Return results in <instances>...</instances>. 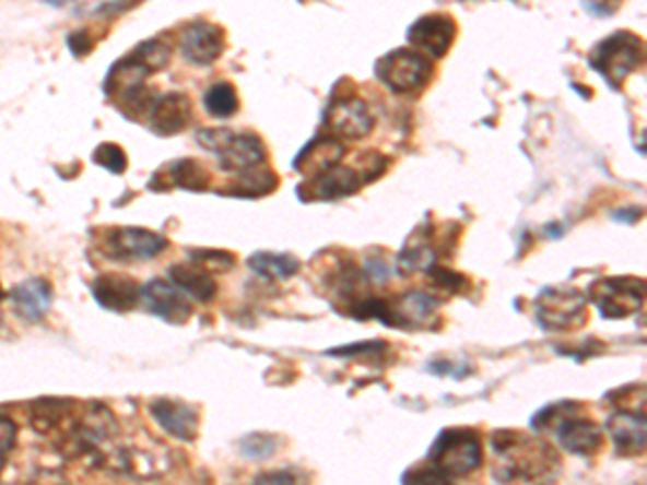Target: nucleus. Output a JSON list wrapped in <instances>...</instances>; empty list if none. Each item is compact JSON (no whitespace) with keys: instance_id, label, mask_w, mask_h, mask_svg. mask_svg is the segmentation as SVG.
Wrapping results in <instances>:
<instances>
[{"instance_id":"1","label":"nucleus","mask_w":647,"mask_h":485,"mask_svg":"<svg viewBox=\"0 0 647 485\" xmlns=\"http://www.w3.org/2000/svg\"><path fill=\"white\" fill-rule=\"evenodd\" d=\"M492 451L501 458L494 477L503 485H553L562 473L557 451L522 431H494L490 438Z\"/></svg>"},{"instance_id":"2","label":"nucleus","mask_w":647,"mask_h":485,"mask_svg":"<svg viewBox=\"0 0 647 485\" xmlns=\"http://www.w3.org/2000/svg\"><path fill=\"white\" fill-rule=\"evenodd\" d=\"M580 410L583 404L576 402L546 405L533 416L531 425L538 431L553 427L557 442L572 456H596L604 447V429L596 421L583 416Z\"/></svg>"},{"instance_id":"3","label":"nucleus","mask_w":647,"mask_h":485,"mask_svg":"<svg viewBox=\"0 0 647 485\" xmlns=\"http://www.w3.org/2000/svg\"><path fill=\"white\" fill-rule=\"evenodd\" d=\"M427 460L432 469L447 477H462L478 471L484 462V445L471 427L443 429L430 447Z\"/></svg>"},{"instance_id":"4","label":"nucleus","mask_w":647,"mask_h":485,"mask_svg":"<svg viewBox=\"0 0 647 485\" xmlns=\"http://www.w3.org/2000/svg\"><path fill=\"white\" fill-rule=\"evenodd\" d=\"M589 66L613 91H620L626 76L644 66V39L631 31H617L596 44L589 52Z\"/></svg>"},{"instance_id":"5","label":"nucleus","mask_w":647,"mask_h":485,"mask_svg":"<svg viewBox=\"0 0 647 485\" xmlns=\"http://www.w3.org/2000/svg\"><path fill=\"white\" fill-rule=\"evenodd\" d=\"M197 143L216 154L219 164L227 173H244L257 166H266L268 147L261 137L252 132H232L225 128H210L197 132Z\"/></svg>"},{"instance_id":"6","label":"nucleus","mask_w":647,"mask_h":485,"mask_svg":"<svg viewBox=\"0 0 647 485\" xmlns=\"http://www.w3.org/2000/svg\"><path fill=\"white\" fill-rule=\"evenodd\" d=\"M376 76L393 93L414 95L432 81L434 63L416 50L398 48L376 63Z\"/></svg>"},{"instance_id":"7","label":"nucleus","mask_w":647,"mask_h":485,"mask_svg":"<svg viewBox=\"0 0 647 485\" xmlns=\"http://www.w3.org/2000/svg\"><path fill=\"white\" fill-rule=\"evenodd\" d=\"M587 298L566 285L544 287L536 298V322L546 332H569L587 322Z\"/></svg>"},{"instance_id":"8","label":"nucleus","mask_w":647,"mask_h":485,"mask_svg":"<svg viewBox=\"0 0 647 485\" xmlns=\"http://www.w3.org/2000/svg\"><path fill=\"white\" fill-rule=\"evenodd\" d=\"M646 283L637 276H609L589 285L587 296L607 320H622L637 314L644 305Z\"/></svg>"},{"instance_id":"9","label":"nucleus","mask_w":647,"mask_h":485,"mask_svg":"<svg viewBox=\"0 0 647 485\" xmlns=\"http://www.w3.org/2000/svg\"><path fill=\"white\" fill-rule=\"evenodd\" d=\"M102 252L115 261H145L162 255L168 248V240L150 229L117 227L104 234Z\"/></svg>"},{"instance_id":"10","label":"nucleus","mask_w":647,"mask_h":485,"mask_svg":"<svg viewBox=\"0 0 647 485\" xmlns=\"http://www.w3.org/2000/svg\"><path fill=\"white\" fill-rule=\"evenodd\" d=\"M326 128L337 141H358L372 134L374 115L361 97L341 95L326 108Z\"/></svg>"},{"instance_id":"11","label":"nucleus","mask_w":647,"mask_h":485,"mask_svg":"<svg viewBox=\"0 0 647 485\" xmlns=\"http://www.w3.org/2000/svg\"><path fill=\"white\" fill-rule=\"evenodd\" d=\"M458 35V24L447 13H427L421 15L410 28H408V44L423 57L443 59L449 48L454 46Z\"/></svg>"},{"instance_id":"12","label":"nucleus","mask_w":647,"mask_h":485,"mask_svg":"<svg viewBox=\"0 0 647 485\" xmlns=\"http://www.w3.org/2000/svg\"><path fill=\"white\" fill-rule=\"evenodd\" d=\"M363 186L365 181L356 168L337 164L316 177L305 179L298 186V197H303V201H337L356 194Z\"/></svg>"},{"instance_id":"13","label":"nucleus","mask_w":647,"mask_h":485,"mask_svg":"<svg viewBox=\"0 0 647 485\" xmlns=\"http://www.w3.org/2000/svg\"><path fill=\"white\" fill-rule=\"evenodd\" d=\"M227 48V33L214 22H195L181 35V52L195 66L216 63Z\"/></svg>"},{"instance_id":"14","label":"nucleus","mask_w":647,"mask_h":485,"mask_svg":"<svg viewBox=\"0 0 647 485\" xmlns=\"http://www.w3.org/2000/svg\"><path fill=\"white\" fill-rule=\"evenodd\" d=\"M141 298L148 311L161 318L162 322L181 326L192 318V305L186 298V294L164 279H152L141 289Z\"/></svg>"},{"instance_id":"15","label":"nucleus","mask_w":647,"mask_h":485,"mask_svg":"<svg viewBox=\"0 0 647 485\" xmlns=\"http://www.w3.org/2000/svg\"><path fill=\"white\" fill-rule=\"evenodd\" d=\"M141 289L143 287L132 276L119 272L99 274L91 285L95 303L113 314L132 311L141 300Z\"/></svg>"},{"instance_id":"16","label":"nucleus","mask_w":647,"mask_h":485,"mask_svg":"<svg viewBox=\"0 0 647 485\" xmlns=\"http://www.w3.org/2000/svg\"><path fill=\"white\" fill-rule=\"evenodd\" d=\"M602 429L611 436L617 456L635 458L646 451V416H644V412L620 410L607 418Z\"/></svg>"},{"instance_id":"17","label":"nucleus","mask_w":647,"mask_h":485,"mask_svg":"<svg viewBox=\"0 0 647 485\" xmlns=\"http://www.w3.org/2000/svg\"><path fill=\"white\" fill-rule=\"evenodd\" d=\"M152 418L162 429L181 442H192L199 434V410L195 405L161 398L150 405Z\"/></svg>"},{"instance_id":"18","label":"nucleus","mask_w":647,"mask_h":485,"mask_svg":"<svg viewBox=\"0 0 647 485\" xmlns=\"http://www.w3.org/2000/svg\"><path fill=\"white\" fill-rule=\"evenodd\" d=\"M152 130L161 137H173L192 121V99L186 93H166L152 106Z\"/></svg>"},{"instance_id":"19","label":"nucleus","mask_w":647,"mask_h":485,"mask_svg":"<svg viewBox=\"0 0 647 485\" xmlns=\"http://www.w3.org/2000/svg\"><path fill=\"white\" fill-rule=\"evenodd\" d=\"M345 154V145L337 139H332L330 134H318L314 141H309L301 154L296 156V161L292 162V166L305 175L307 179L309 177H316L324 170L341 164V158Z\"/></svg>"},{"instance_id":"20","label":"nucleus","mask_w":647,"mask_h":485,"mask_svg":"<svg viewBox=\"0 0 647 485\" xmlns=\"http://www.w3.org/2000/svg\"><path fill=\"white\" fill-rule=\"evenodd\" d=\"M168 279L179 292H184L186 296H190L197 303H212L219 294V285L212 279V274L192 261L190 263H173L168 268Z\"/></svg>"},{"instance_id":"21","label":"nucleus","mask_w":647,"mask_h":485,"mask_svg":"<svg viewBox=\"0 0 647 485\" xmlns=\"http://www.w3.org/2000/svg\"><path fill=\"white\" fill-rule=\"evenodd\" d=\"M11 300L24 320L39 322L52 305V287L46 279H28L11 292Z\"/></svg>"},{"instance_id":"22","label":"nucleus","mask_w":647,"mask_h":485,"mask_svg":"<svg viewBox=\"0 0 647 485\" xmlns=\"http://www.w3.org/2000/svg\"><path fill=\"white\" fill-rule=\"evenodd\" d=\"M166 170H168V175H164V173L154 175L158 179H166L162 184L161 190L175 186V188H184V190H190V192H203L212 184L210 170L201 162L192 161V158L173 162V164L166 166Z\"/></svg>"},{"instance_id":"23","label":"nucleus","mask_w":647,"mask_h":485,"mask_svg":"<svg viewBox=\"0 0 647 485\" xmlns=\"http://www.w3.org/2000/svg\"><path fill=\"white\" fill-rule=\"evenodd\" d=\"M246 265L261 279L266 281H285L294 274H298L301 270V261L298 257L290 255V252H270V250H261L248 257Z\"/></svg>"},{"instance_id":"24","label":"nucleus","mask_w":647,"mask_h":485,"mask_svg":"<svg viewBox=\"0 0 647 485\" xmlns=\"http://www.w3.org/2000/svg\"><path fill=\"white\" fill-rule=\"evenodd\" d=\"M279 186V177L268 166H257L250 170L238 173V179L223 190V194L244 197V199H257L270 194Z\"/></svg>"},{"instance_id":"25","label":"nucleus","mask_w":647,"mask_h":485,"mask_svg":"<svg viewBox=\"0 0 647 485\" xmlns=\"http://www.w3.org/2000/svg\"><path fill=\"white\" fill-rule=\"evenodd\" d=\"M205 110L216 119H230L240 110V97L232 82H216L203 95Z\"/></svg>"},{"instance_id":"26","label":"nucleus","mask_w":647,"mask_h":485,"mask_svg":"<svg viewBox=\"0 0 647 485\" xmlns=\"http://www.w3.org/2000/svg\"><path fill=\"white\" fill-rule=\"evenodd\" d=\"M132 57L143 66V68H148L152 74L154 72H158L162 68H166V63H168V59H170V48L161 42V39H152V42H145V44H141L134 52H132Z\"/></svg>"},{"instance_id":"27","label":"nucleus","mask_w":647,"mask_h":485,"mask_svg":"<svg viewBox=\"0 0 647 485\" xmlns=\"http://www.w3.org/2000/svg\"><path fill=\"white\" fill-rule=\"evenodd\" d=\"M154 102H156L154 91L150 86L141 84V86H134L121 95V110L126 117L139 119L148 113L150 106H154Z\"/></svg>"},{"instance_id":"28","label":"nucleus","mask_w":647,"mask_h":485,"mask_svg":"<svg viewBox=\"0 0 647 485\" xmlns=\"http://www.w3.org/2000/svg\"><path fill=\"white\" fill-rule=\"evenodd\" d=\"M427 276L432 281V285H436L438 289L443 292H449V294H462L469 289V279L460 272H454L449 268H443V265H432L427 270Z\"/></svg>"},{"instance_id":"29","label":"nucleus","mask_w":647,"mask_h":485,"mask_svg":"<svg viewBox=\"0 0 647 485\" xmlns=\"http://www.w3.org/2000/svg\"><path fill=\"white\" fill-rule=\"evenodd\" d=\"M243 453L250 460H266L277 453L279 440L270 434H250L243 440Z\"/></svg>"},{"instance_id":"30","label":"nucleus","mask_w":647,"mask_h":485,"mask_svg":"<svg viewBox=\"0 0 647 485\" xmlns=\"http://www.w3.org/2000/svg\"><path fill=\"white\" fill-rule=\"evenodd\" d=\"M93 162L95 164H99V166H104V168H108L110 173H123L126 168H128V158H126V152L119 147V145H115V143H104V145H99L97 150H95V154H93Z\"/></svg>"},{"instance_id":"31","label":"nucleus","mask_w":647,"mask_h":485,"mask_svg":"<svg viewBox=\"0 0 647 485\" xmlns=\"http://www.w3.org/2000/svg\"><path fill=\"white\" fill-rule=\"evenodd\" d=\"M192 263L201 265L203 270L208 268H219V270H230L236 263V257L225 250H195L192 252Z\"/></svg>"},{"instance_id":"32","label":"nucleus","mask_w":647,"mask_h":485,"mask_svg":"<svg viewBox=\"0 0 647 485\" xmlns=\"http://www.w3.org/2000/svg\"><path fill=\"white\" fill-rule=\"evenodd\" d=\"M361 166L356 168L363 177V181H374L378 177H383V173L389 168V161L387 156L378 154V152H367V154H361Z\"/></svg>"},{"instance_id":"33","label":"nucleus","mask_w":647,"mask_h":485,"mask_svg":"<svg viewBox=\"0 0 647 485\" xmlns=\"http://www.w3.org/2000/svg\"><path fill=\"white\" fill-rule=\"evenodd\" d=\"M402 485H454L451 477L443 475L436 469H416V471H408L402 480Z\"/></svg>"},{"instance_id":"34","label":"nucleus","mask_w":647,"mask_h":485,"mask_svg":"<svg viewBox=\"0 0 647 485\" xmlns=\"http://www.w3.org/2000/svg\"><path fill=\"white\" fill-rule=\"evenodd\" d=\"M387 347L385 341H365V343H354V345H343L339 350H330L326 354L330 356H358V354H372V352H383Z\"/></svg>"},{"instance_id":"35","label":"nucleus","mask_w":647,"mask_h":485,"mask_svg":"<svg viewBox=\"0 0 647 485\" xmlns=\"http://www.w3.org/2000/svg\"><path fill=\"white\" fill-rule=\"evenodd\" d=\"M15 438H17V425H15L9 416L0 414V458H2V460H4L7 453L13 449Z\"/></svg>"},{"instance_id":"36","label":"nucleus","mask_w":647,"mask_h":485,"mask_svg":"<svg viewBox=\"0 0 647 485\" xmlns=\"http://www.w3.org/2000/svg\"><path fill=\"white\" fill-rule=\"evenodd\" d=\"M252 485H296V475L292 471H268L257 475Z\"/></svg>"},{"instance_id":"37","label":"nucleus","mask_w":647,"mask_h":485,"mask_svg":"<svg viewBox=\"0 0 647 485\" xmlns=\"http://www.w3.org/2000/svg\"><path fill=\"white\" fill-rule=\"evenodd\" d=\"M68 46L72 48V52L77 57H84L93 50V39H91V33L89 31H77L68 37Z\"/></svg>"},{"instance_id":"38","label":"nucleus","mask_w":647,"mask_h":485,"mask_svg":"<svg viewBox=\"0 0 647 485\" xmlns=\"http://www.w3.org/2000/svg\"><path fill=\"white\" fill-rule=\"evenodd\" d=\"M4 298V289H2V285H0V300Z\"/></svg>"},{"instance_id":"39","label":"nucleus","mask_w":647,"mask_h":485,"mask_svg":"<svg viewBox=\"0 0 647 485\" xmlns=\"http://www.w3.org/2000/svg\"><path fill=\"white\" fill-rule=\"evenodd\" d=\"M2 464H4V460H2V458H0V471H2Z\"/></svg>"}]
</instances>
